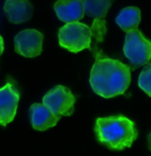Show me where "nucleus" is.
<instances>
[{"label": "nucleus", "instance_id": "1", "mask_svg": "<svg viewBox=\"0 0 151 156\" xmlns=\"http://www.w3.org/2000/svg\"><path fill=\"white\" fill-rule=\"evenodd\" d=\"M93 56L95 61L90 71L89 83L94 93L104 98L125 94L131 83L130 67L107 57L101 50Z\"/></svg>", "mask_w": 151, "mask_h": 156}, {"label": "nucleus", "instance_id": "2", "mask_svg": "<svg viewBox=\"0 0 151 156\" xmlns=\"http://www.w3.org/2000/svg\"><path fill=\"white\" fill-rule=\"evenodd\" d=\"M94 130L97 141L112 151L131 147L138 137L134 122L121 115L97 118Z\"/></svg>", "mask_w": 151, "mask_h": 156}, {"label": "nucleus", "instance_id": "3", "mask_svg": "<svg viewBox=\"0 0 151 156\" xmlns=\"http://www.w3.org/2000/svg\"><path fill=\"white\" fill-rule=\"evenodd\" d=\"M58 43L62 48L73 53L90 49L92 44L91 29L79 21L66 23L58 30Z\"/></svg>", "mask_w": 151, "mask_h": 156}, {"label": "nucleus", "instance_id": "4", "mask_svg": "<svg viewBox=\"0 0 151 156\" xmlns=\"http://www.w3.org/2000/svg\"><path fill=\"white\" fill-rule=\"evenodd\" d=\"M82 2L86 14L94 19L90 29L94 42L89 49L91 52H94L100 50L98 44L104 42L107 33L105 17L113 4V0H82Z\"/></svg>", "mask_w": 151, "mask_h": 156}, {"label": "nucleus", "instance_id": "5", "mask_svg": "<svg viewBox=\"0 0 151 156\" xmlns=\"http://www.w3.org/2000/svg\"><path fill=\"white\" fill-rule=\"evenodd\" d=\"M123 51L132 69L144 66L151 59V40L145 37L138 29L127 32Z\"/></svg>", "mask_w": 151, "mask_h": 156}, {"label": "nucleus", "instance_id": "6", "mask_svg": "<svg viewBox=\"0 0 151 156\" xmlns=\"http://www.w3.org/2000/svg\"><path fill=\"white\" fill-rule=\"evenodd\" d=\"M76 97L70 89L57 85L50 90L43 98V104L57 116H71L74 112Z\"/></svg>", "mask_w": 151, "mask_h": 156}, {"label": "nucleus", "instance_id": "7", "mask_svg": "<svg viewBox=\"0 0 151 156\" xmlns=\"http://www.w3.org/2000/svg\"><path fill=\"white\" fill-rule=\"evenodd\" d=\"M20 93L18 84L11 76L6 84L0 88V125L5 127L14 119L17 113Z\"/></svg>", "mask_w": 151, "mask_h": 156}, {"label": "nucleus", "instance_id": "8", "mask_svg": "<svg viewBox=\"0 0 151 156\" xmlns=\"http://www.w3.org/2000/svg\"><path fill=\"white\" fill-rule=\"evenodd\" d=\"M43 35L36 29H25L14 38L15 51L27 58H35L43 51Z\"/></svg>", "mask_w": 151, "mask_h": 156}, {"label": "nucleus", "instance_id": "9", "mask_svg": "<svg viewBox=\"0 0 151 156\" xmlns=\"http://www.w3.org/2000/svg\"><path fill=\"white\" fill-rule=\"evenodd\" d=\"M29 114L32 127L40 131H43L50 128L56 126L57 122L61 118L53 114L51 110L44 104L40 103L33 104L30 107Z\"/></svg>", "mask_w": 151, "mask_h": 156}, {"label": "nucleus", "instance_id": "10", "mask_svg": "<svg viewBox=\"0 0 151 156\" xmlns=\"http://www.w3.org/2000/svg\"><path fill=\"white\" fill-rule=\"evenodd\" d=\"M54 10L57 18L66 23L77 22L85 14L82 0H57Z\"/></svg>", "mask_w": 151, "mask_h": 156}, {"label": "nucleus", "instance_id": "11", "mask_svg": "<svg viewBox=\"0 0 151 156\" xmlns=\"http://www.w3.org/2000/svg\"><path fill=\"white\" fill-rule=\"evenodd\" d=\"M33 5L29 0H6L4 12L6 18L13 24L29 20L33 15Z\"/></svg>", "mask_w": 151, "mask_h": 156}, {"label": "nucleus", "instance_id": "12", "mask_svg": "<svg viewBox=\"0 0 151 156\" xmlns=\"http://www.w3.org/2000/svg\"><path fill=\"white\" fill-rule=\"evenodd\" d=\"M141 22V11L134 6L122 9L116 18V23L125 32H130L138 29Z\"/></svg>", "mask_w": 151, "mask_h": 156}, {"label": "nucleus", "instance_id": "13", "mask_svg": "<svg viewBox=\"0 0 151 156\" xmlns=\"http://www.w3.org/2000/svg\"><path fill=\"white\" fill-rule=\"evenodd\" d=\"M138 84L147 95L151 97V64H148L142 69L139 76Z\"/></svg>", "mask_w": 151, "mask_h": 156}, {"label": "nucleus", "instance_id": "14", "mask_svg": "<svg viewBox=\"0 0 151 156\" xmlns=\"http://www.w3.org/2000/svg\"><path fill=\"white\" fill-rule=\"evenodd\" d=\"M4 48H5V44H4V39L0 36V56L2 55L3 51H4Z\"/></svg>", "mask_w": 151, "mask_h": 156}, {"label": "nucleus", "instance_id": "15", "mask_svg": "<svg viewBox=\"0 0 151 156\" xmlns=\"http://www.w3.org/2000/svg\"><path fill=\"white\" fill-rule=\"evenodd\" d=\"M148 146H149V149L151 151V132L148 135Z\"/></svg>", "mask_w": 151, "mask_h": 156}]
</instances>
